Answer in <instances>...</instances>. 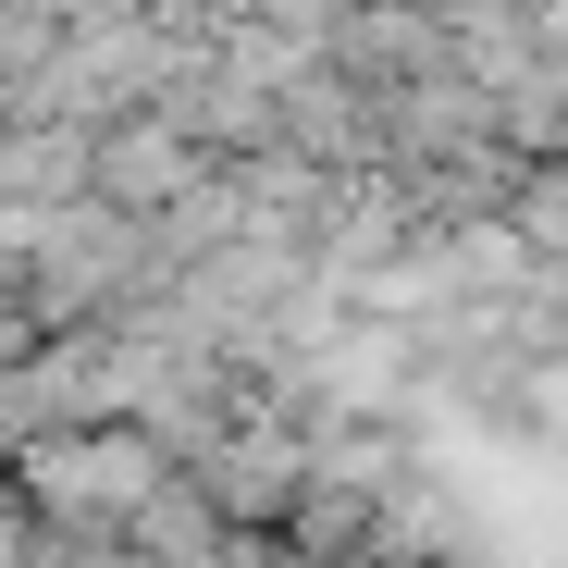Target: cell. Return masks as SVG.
I'll use <instances>...</instances> for the list:
<instances>
[{
  "label": "cell",
  "mask_w": 568,
  "mask_h": 568,
  "mask_svg": "<svg viewBox=\"0 0 568 568\" xmlns=\"http://www.w3.org/2000/svg\"><path fill=\"white\" fill-rule=\"evenodd\" d=\"M199 185H211V149L185 124H161V112H124V124L87 136V199H112L124 223H173Z\"/></svg>",
  "instance_id": "1"
}]
</instances>
